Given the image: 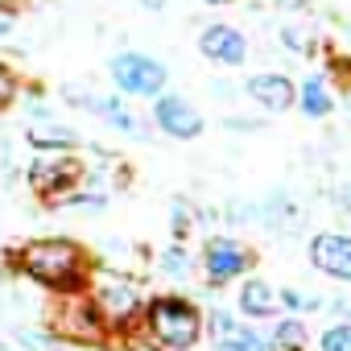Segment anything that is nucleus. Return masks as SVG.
<instances>
[{
  "instance_id": "obj_1",
  "label": "nucleus",
  "mask_w": 351,
  "mask_h": 351,
  "mask_svg": "<svg viewBox=\"0 0 351 351\" xmlns=\"http://www.w3.org/2000/svg\"><path fill=\"white\" fill-rule=\"evenodd\" d=\"M17 269L25 281H34L46 293H75V289H87L95 261L79 240L42 236L17 248Z\"/></svg>"
},
{
  "instance_id": "obj_2",
  "label": "nucleus",
  "mask_w": 351,
  "mask_h": 351,
  "mask_svg": "<svg viewBox=\"0 0 351 351\" xmlns=\"http://www.w3.org/2000/svg\"><path fill=\"white\" fill-rule=\"evenodd\" d=\"M141 326L149 330V339L161 351H191L207 335V314L182 293H157L145 302Z\"/></svg>"
},
{
  "instance_id": "obj_3",
  "label": "nucleus",
  "mask_w": 351,
  "mask_h": 351,
  "mask_svg": "<svg viewBox=\"0 0 351 351\" xmlns=\"http://www.w3.org/2000/svg\"><path fill=\"white\" fill-rule=\"evenodd\" d=\"M87 298L95 302L108 335H132L136 318L145 314V289H141V281L128 277V273H120V269L95 265L91 281H87Z\"/></svg>"
},
{
  "instance_id": "obj_4",
  "label": "nucleus",
  "mask_w": 351,
  "mask_h": 351,
  "mask_svg": "<svg viewBox=\"0 0 351 351\" xmlns=\"http://www.w3.org/2000/svg\"><path fill=\"white\" fill-rule=\"evenodd\" d=\"M46 330L54 339H71L79 347H104L112 335L95 310V302L87 298V289H75V293H54V310H50V322Z\"/></svg>"
},
{
  "instance_id": "obj_5",
  "label": "nucleus",
  "mask_w": 351,
  "mask_h": 351,
  "mask_svg": "<svg viewBox=\"0 0 351 351\" xmlns=\"http://www.w3.org/2000/svg\"><path fill=\"white\" fill-rule=\"evenodd\" d=\"M112 83L124 99H157L169 83V71L153 58V54H136V50H120L112 62Z\"/></svg>"
},
{
  "instance_id": "obj_6",
  "label": "nucleus",
  "mask_w": 351,
  "mask_h": 351,
  "mask_svg": "<svg viewBox=\"0 0 351 351\" xmlns=\"http://www.w3.org/2000/svg\"><path fill=\"white\" fill-rule=\"evenodd\" d=\"M29 191L42 199V203H62L71 191H79V178H83V165H79V157H71V153H38L34 161H29Z\"/></svg>"
},
{
  "instance_id": "obj_7",
  "label": "nucleus",
  "mask_w": 351,
  "mask_h": 351,
  "mask_svg": "<svg viewBox=\"0 0 351 351\" xmlns=\"http://www.w3.org/2000/svg\"><path fill=\"white\" fill-rule=\"evenodd\" d=\"M203 277H207V285H232V281H240V277H248L252 269H256V252L248 248V244H240L236 236H211L207 244H203Z\"/></svg>"
},
{
  "instance_id": "obj_8",
  "label": "nucleus",
  "mask_w": 351,
  "mask_h": 351,
  "mask_svg": "<svg viewBox=\"0 0 351 351\" xmlns=\"http://www.w3.org/2000/svg\"><path fill=\"white\" fill-rule=\"evenodd\" d=\"M153 124H157L165 136H173V141H195V136H203V128H207L203 112H199L191 99L173 95V91H161V95L153 99Z\"/></svg>"
},
{
  "instance_id": "obj_9",
  "label": "nucleus",
  "mask_w": 351,
  "mask_h": 351,
  "mask_svg": "<svg viewBox=\"0 0 351 351\" xmlns=\"http://www.w3.org/2000/svg\"><path fill=\"white\" fill-rule=\"evenodd\" d=\"M306 256H310V265L318 273L351 285V236L347 232H318V236H310Z\"/></svg>"
},
{
  "instance_id": "obj_10",
  "label": "nucleus",
  "mask_w": 351,
  "mask_h": 351,
  "mask_svg": "<svg viewBox=\"0 0 351 351\" xmlns=\"http://www.w3.org/2000/svg\"><path fill=\"white\" fill-rule=\"evenodd\" d=\"M199 54L219 62V66H244L248 62V38L228 21H211L199 34Z\"/></svg>"
},
{
  "instance_id": "obj_11",
  "label": "nucleus",
  "mask_w": 351,
  "mask_h": 351,
  "mask_svg": "<svg viewBox=\"0 0 351 351\" xmlns=\"http://www.w3.org/2000/svg\"><path fill=\"white\" fill-rule=\"evenodd\" d=\"M244 95L256 104V108H265V112H289L293 104H298V83L289 79V75H281V71H256V75H248V83H244Z\"/></svg>"
},
{
  "instance_id": "obj_12",
  "label": "nucleus",
  "mask_w": 351,
  "mask_h": 351,
  "mask_svg": "<svg viewBox=\"0 0 351 351\" xmlns=\"http://www.w3.org/2000/svg\"><path fill=\"white\" fill-rule=\"evenodd\" d=\"M207 335H211L215 351H269V335L236 322L228 310H211L207 314Z\"/></svg>"
},
{
  "instance_id": "obj_13",
  "label": "nucleus",
  "mask_w": 351,
  "mask_h": 351,
  "mask_svg": "<svg viewBox=\"0 0 351 351\" xmlns=\"http://www.w3.org/2000/svg\"><path fill=\"white\" fill-rule=\"evenodd\" d=\"M236 306L244 318H273L277 310V289L261 277H240V289H236Z\"/></svg>"
},
{
  "instance_id": "obj_14",
  "label": "nucleus",
  "mask_w": 351,
  "mask_h": 351,
  "mask_svg": "<svg viewBox=\"0 0 351 351\" xmlns=\"http://www.w3.org/2000/svg\"><path fill=\"white\" fill-rule=\"evenodd\" d=\"M95 116H104L116 132H124V136H149L145 132V124H141V116L124 104V95L116 91V95H95V108H91Z\"/></svg>"
},
{
  "instance_id": "obj_15",
  "label": "nucleus",
  "mask_w": 351,
  "mask_h": 351,
  "mask_svg": "<svg viewBox=\"0 0 351 351\" xmlns=\"http://www.w3.org/2000/svg\"><path fill=\"white\" fill-rule=\"evenodd\" d=\"M293 108H302V116H310V120L330 116V112H335V95H330L326 79H322V75L302 79V87H298V104H293Z\"/></svg>"
},
{
  "instance_id": "obj_16",
  "label": "nucleus",
  "mask_w": 351,
  "mask_h": 351,
  "mask_svg": "<svg viewBox=\"0 0 351 351\" xmlns=\"http://www.w3.org/2000/svg\"><path fill=\"white\" fill-rule=\"evenodd\" d=\"M306 343H310V326L298 314H285L269 330V351H306Z\"/></svg>"
},
{
  "instance_id": "obj_17",
  "label": "nucleus",
  "mask_w": 351,
  "mask_h": 351,
  "mask_svg": "<svg viewBox=\"0 0 351 351\" xmlns=\"http://www.w3.org/2000/svg\"><path fill=\"white\" fill-rule=\"evenodd\" d=\"M25 141H29L38 153H71V149L79 145V136H75L71 128H54V120L34 124V128L25 132Z\"/></svg>"
},
{
  "instance_id": "obj_18",
  "label": "nucleus",
  "mask_w": 351,
  "mask_h": 351,
  "mask_svg": "<svg viewBox=\"0 0 351 351\" xmlns=\"http://www.w3.org/2000/svg\"><path fill=\"white\" fill-rule=\"evenodd\" d=\"M281 46H285L289 54H298V58H314L318 34H314V25H306V21H285V25H281Z\"/></svg>"
},
{
  "instance_id": "obj_19",
  "label": "nucleus",
  "mask_w": 351,
  "mask_h": 351,
  "mask_svg": "<svg viewBox=\"0 0 351 351\" xmlns=\"http://www.w3.org/2000/svg\"><path fill=\"white\" fill-rule=\"evenodd\" d=\"M157 265H161V273H165V277L182 281V277H191V269H195V256H191L182 244H169V248H161Z\"/></svg>"
},
{
  "instance_id": "obj_20",
  "label": "nucleus",
  "mask_w": 351,
  "mask_h": 351,
  "mask_svg": "<svg viewBox=\"0 0 351 351\" xmlns=\"http://www.w3.org/2000/svg\"><path fill=\"white\" fill-rule=\"evenodd\" d=\"M318 351H351V322H330L322 335H318Z\"/></svg>"
},
{
  "instance_id": "obj_21",
  "label": "nucleus",
  "mask_w": 351,
  "mask_h": 351,
  "mask_svg": "<svg viewBox=\"0 0 351 351\" xmlns=\"http://www.w3.org/2000/svg\"><path fill=\"white\" fill-rule=\"evenodd\" d=\"M277 306H285L289 314H310V310L322 306V298H314V293H298V289H281V293H277Z\"/></svg>"
},
{
  "instance_id": "obj_22",
  "label": "nucleus",
  "mask_w": 351,
  "mask_h": 351,
  "mask_svg": "<svg viewBox=\"0 0 351 351\" xmlns=\"http://www.w3.org/2000/svg\"><path fill=\"white\" fill-rule=\"evenodd\" d=\"M13 335H17V343H21V347H29V351H54V335H50V330H34V326H17Z\"/></svg>"
},
{
  "instance_id": "obj_23",
  "label": "nucleus",
  "mask_w": 351,
  "mask_h": 351,
  "mask_svg": "<svg viewBox=\"0 0 351 351\" xmlns=\"http://www.w3.org/2000/svg\"><path fill=\"white\" fill-rule=\"evenodd\" d=\"M17 91H21V79H17V71H13L9 62H0V108H5V104H13V99H17Z\"/></svg>"
},
{
  "instance_id": "obj_24",
  "label": "nucleus",
  "mask_w": 351,
  "mask_h": 351,
  "mask_svg": "<svg viewBox=\"0 0 351 351\" xmlns=\"http://www.w3.org/2000/svg\"><path fill=\"white\" fill-rule=\"evenodd\" d=\"M191 223H195V219H191V207H186L182 199H173V236L182 240V236L191 232Z\"/></svg>"
},
{
  "instance_id": "obj_25",
  "label": "nucleus",
  "mask_w": 351,
  "mask_h": 351,
  "mask_svg": "<svg viewBox=\"0 0 351 351\" xmlns=\"http://www.w3.org/2000/svg\"><path fill=\"white\" fill-rule=\"evenodd\" d=\"M330 314H335L339 322H351V298H335V302H330Z\"/></svg>"
},
{
  "instance_id": "obj_26",
  "label": "nucleus",
  "mask_w": 351,
  "mask_h": 351,
  "mask_svg": "<svg viewBox=\"0 0 351 351\" xmlns=\"http://www.w3.org/2000/svg\"><path fill=\"white\" fill-rule=\"evenodd\" d=\"M277 9H285V13H302V9H310L314 0H273Z\"/></svg>"
},
{
  "instance_id": "obj_27",
  "label": "nucleus",
  "mask_w": 351,
  "mask_h": 351,
  "mask_svg": "<svg viewBox=\"0 0 351 351\" xmlns=\"http://www.w3.org/2000/svg\"><path fill=\"white\" fill-rule=\"evenodd\" d=\"M330 199H335L343 211H351V186H339V195H330Z\"/></svg>"
},
{
  "instance_id": "obj_28",
  "label": "nucleus",
  "mask_w": 351,
  "mask_h": 351,
  "mask_svg": "<svg viewBox=\"0 0 351 351\" xmlns=\"http://www.w3.org/2000/svg\"><path fill=\"white\" fill-rule=\"evenodd\" d=\"M13 34V13H0V38Z\"/></svg>"
},
{
  "instance_id": "obj_29",
  "label": "nucleus",
  "mask_w": 351,
  "mask_h": 351,
  "mask_svg": "<svg viewBox=\"0 0 351 351\" xmlns=\"http://www.w3.org/2000/svg\"><path fill=\"white\" fill-rule=\"evenodd\" d=\"M141 5H145V9H153V13H161V9H165V0H141Z\"/></svg>"
},
{
  "instance_id": "obj_30",
  "label": "nucleus",
  "mask_w": 351,
  "mask_h": 351,
  "mask_svg": "<svg viewBox=\"0 0 351 351\" xmlns=\"http://www.w3.org/2000/svg\"><path fill=\"white\" fill-rule=\"evenodd\" d=\"M203 5H215V9H223V5H236V0H203Z\"/></svg>"
}]
</instances>
